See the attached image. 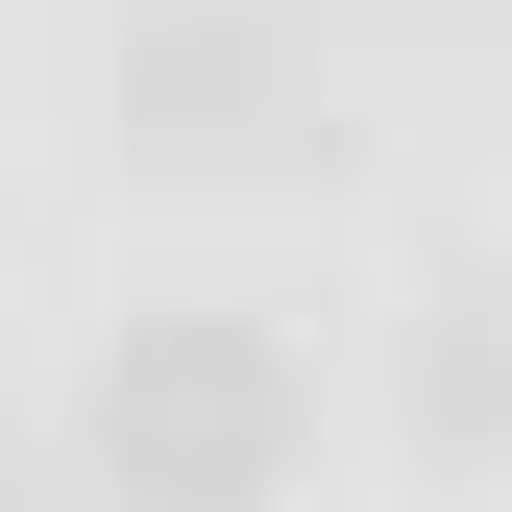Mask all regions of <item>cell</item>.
<instances>
[{"instance_id": "cell-2", "label": "cell", "mask_w": 512, "mask_h": 512, "mask_svg": "<svg viewBox=\"0 0 512 512\" xmlns=\"http://www.w3.org/2000/svg\"><path fill=\"white\" fill-rule=\"evenodd\" d=\"M122 122L171 171H293L317 147V0H122Z\"/></svg>"}, {"instance_id": "cell-1", "label": "cell", "mask_w": 512, "mask_h": 512, "mask_svg": "<svg viewBox=\"0 0 512 512\" xmlns=\"http://www.w3.org/2000/svg\"><path fill=\"white\" fill-rule=\"evenodd\" d=\"M74 439H98L122 512H269L317 464V366L269 342V317H122L98 391H74Z\"/></svg>"}, {"instance_id": "cell-3", "label": "cell", "mask_w": 512, "mask_h": 512, "mask_svg": "<svg viewBox=\"0 0 512 512\" xmlns=\"http://www.w3.org/2000/svg\"><path fill=\"white\" fill-rule=\"evenodd\" d=\"M0 512H25V439H0Z\"/></svg>"}]
</instances>
